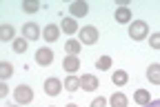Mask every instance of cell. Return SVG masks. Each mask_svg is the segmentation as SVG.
Wrapping results in <instances>:
<instances>
[{"mask_svg":"<svg viewBox=\"0 0 160 107\" xmlns=\"http://www.w3.org/2000/svg\"><path fill=\"white\" fill-rule=\"evenodd\" d=\"M129 36L133 40H142L149 36V25L145 23V20H133V23L129 25Z\"/></svg>","mask_w":160,"mask_h":107,"instance_id":"6da1fadb","label":"cell"},{"mask_svg":"<svg viewBox=\"0 0 160 107\" xmlns=\"http://www.w3.org/2000/svg\"><path fill=\"white\" fill-rule=\"evenodd\" d=\"M13 98H16V105H27L33 100V89L29 85H18L13 92Z\"/></svg>","mask_w":160,"mask_h":107,"instance_id":"7a4b0ae2","label":"cell"},{"mask_svg":"<svg viewBox=\"0 0 160 107\" xmlns=\"http://www.w3.org/2000/svg\"><path fill=\"white\" fill-rule=\"evenodd\" d=\"M69 13H71V18H85L89 13V5L85 0H76V3L69 5Z\"/></svg>","mask_w":160,"mask_h":107,"instance_id":"3957f363","label":"cell"},{"mask_svg":"<svg viewBox=\"0 0 160 107\" xmlns=\"http://www.w3.org/2000/svg\"><path fill=\"white\" fill-rule=\"evenodd\" d=\"M80 42L82 45H96L98 42V29L96 27H82L80 29Z\"/></svg>","mask_w":160,"mask_h":107,"instance_id":"277c9868","label":"cell"},{"mask_svg":"<svg viewBox=\"0 0 160 107\" xmlns=\"http://www.w3.org/2000/svg\"><path fill=\"white\" fill-rule=\"evenodd\" d=\"M40 36H42V31H40V27L36 23H25L22 25V38L27 40H38Z\"/></svg>","mask_w":160,"mask_h":107,"instance_id":"5b68a950","label":"cell"},{"mask_svg":"<svg viewBox=\"0 0 160 107\" xmlns=\"http://www.w3.org/2000/svg\"><path fill=\"white\" fill-rule=\"evenodd\" d=\"M36 62H38V65H42V67L51 65V62H53V51H51L49 47L38 49V51H36Z\"/></svg>","mask_w":160,"mask_h":107,"instance_id":"8992f818","label":"cell"},{"mask_svg":"<svg viewBox=\"0 0 160 107\" xmlns=\"http://www.w3.org/2000/svg\"><path fill=\"white\" fill-rule=\"evenodd\" d=\"M80 89H85V92H96V89H98V78L91 76V74L80 76Z\"/></svg>","mask_w":160,"mask_h":107,"instance_id":"52a82bcc","label":"cell"},{"mask_svg":"<svg viewBox=\"0 0 160 107\" xmlns=\"http://www.w3.org/2000/svg\"><path fill=\"white\" fill-rule=\"evenodd\" d=\"M60 89H62V83H60L58 78H47V80H45V92H47L49 96H58Z\"/></svg>","mask_w":160,"mask_h":107,"instance_id":"ba28073f","label":"cell"},{"mask_svg":"<svg viewBox=\"0 0 160 107\" xmlns=\"http://www.w3.org/2000/svg\"><path fill=\"white\" fill-rule=\"evenodd\" d=\"M60 29H62L67 36H73L78 29V23H76V18H62V23H60Z\"/></svg>","mask_w":160,"mask_h":107,"instance_id":"9c48e42d","label":"cell"},{"mask_svg":"<svg viewBox=\"0 0 160 107\" xmlns=\"http://www.w3.org/2000/svg\"><path fill=\"white\" fill-rule=\"evenodd\" d=\"M62 67H65V72H69V74L78 72V69H80V60H78V56H67V58L62 60Z\"/></svg>","mask_w":160,"mask_h":107,"instance_id":"30bf717a","label":"cell"},{"mask_svg":"<svg viewBox=\"0 0 160 107\" xmlns=\"http://www.w3.org/2000/svg\"><path fill=\"white\" fill-rule=\"evenodd\" d=\"M109 105H111V107H127V105H129V98H127L122 92H116V94H111Z\"/></svg>","mask_w":160,"mask_h":107,"instance_id":"8fae6325","label":"cell"},{"mask_svg":"<svg viewBox=\"0 0 160 107\" xmlns=\"http://www.w3.org/2000/svg\"><path fill=\"white\" fill-rule=\"evenodd\" d=\"M116 23H120V25L131 23V11H129V7H118V9H116Z\"/></svg>","mask_w":160,"mask_h":107,"instance_id":"7c38bea8","label":"cell"},{"mask_svg":"<svg viewBox=\"0 0 160 107\" xmlns=\"http://www.w3.org/2000/svg\"><path fill=\"white\" fill-rule=\"evenodd\" d=\"M58 34H60V29H58L56 25H47V27L42 29V38H45L47 42H56V40H58Z\"/></svg>","mask_w":160,"mask_h":107,"instance_id":"4fadbf2b","label":"cell"},{"mask_svg":"<svg viewBox=\"0 0 160 107\" xmlns=\"http://www.w3.org/2000/svg\"><path fill=\"white\" fill-rule=\"evenodd\" d=\"M147 78H149V83L160 85V65H158V62L149 65V69H147Z\"/></svg>","mask_w":160,"mask_h":107,"instance_id":"5bb4252c","label":"cell"},{"mask_svg":"<svg viewBox=\"0 0 160 107\" xmlns=\"http://www.w3.org/2000/svg\"><path fill=\"white\" fill-rule=\"evenodd\" d=\"M133 100H136L140 107H145V105H149V103H151V96H149V92H147V89H136Z\"/></svg>","mask_w":160,"mask_h":107,"instance_id":"9a60e30c","label":"cell"},{"mask_svg":"<svg viewBox=\"0 0 160 107\" xmlns=\"http://www.w3.org/2000/svg\"><path fill=\"white\" fill-rule=\"evenodd\" d=\"M111 80H113V85H118V87H122V85H127L129 76H127V72H125V69H118V72H113Z\"/></svg>","mask_w":160,"mask_h":107,"instance_id":"2e32d148","label":"cell"},{"mask_svg":"<svg viewBox=\"0 0 160 107\" xmlns=\"http://www.w3.org/2000/svg\"><path fill=\"white\" fill-rule=\"evenodd\" d=\"M80 45H82L80 40L69 38V40L65 42V49H67V54H69V56H76V54H80Z\"/></svg>","mask_w":160,"mask_h":107,"instance_id":"e0dca14e","label":"cell"},{"mask_svg":"<svg viewBox=\"0 0 160 107\" xmlns=\"http://www.w3.org/2000/svg\"><path fill=\"white\" fill-rule=\"evenodd\" d=\"M27 42H29L27 38L20 36V38H16V40L11 42V47H13V51H16V54H25V51H27Z\"/></svg>","mask_w":160,"mask_h":107,"instance_id":"ac0fdd59","label":"cell"},{"mask_svg":"<svg viewBox=\"0 0 160 107\" xmlns=\"http://www.w3.org/2000/svg\"><path fill=\"white\" fill-rule=\"evenodd\" d=\"M65 87H67L69 92H76V89H80V78H76L73 74H69V76H67V80H65Z\"/></svg>","mask_w":160,"mask_h":107,"instance_id":"d6986e66","label":"cell"},{"mask_svg":"<svg viewBox=\"0 0 160 107\" xmlns=\"http://www.w3.org/2000/svg\"><path fill=\"white\" fill-rule=\"evenodd\" d=\"M13 34H16V31H13L11 25H2V27H0V38H2V40H11V42H13V40H16Z\"/></svg>","mask_w":160,"mask_h":107,"instance_id":"ffe728a7","label":"cell"},{"mask_svg":"<svg viewBox=\"0 0 160 107\" xmlns=\"http://www.w3.org/2000/svg\"><path fill=\"white\" fill-rule=\"evenodd\" d=\"M40 9V3H36V0H25L22 3V11H27V13H36Z\"/></svg>","mask_w":160,"mask_h":107,"instance_id":"44dd1931","label":"cell"},{"mask_svg":"<svg viewBox=\"0 0 160 107\" xmlns=\"http://www.w3.org/2000/svg\"><path fill=\"white\" fill-rule=\"evenodd\" d=\"M11 74H13V65H11V62H7V60H5V62H0V76L7 80Z\"/></svg>","mask_w":160,"mask_h":107,"instance_id":"7402d4cb","label":"cell"},{"mask_svg":"<svg viewBox=\"0 0 160 107\" xmlns=\"http://www.w3.org/2000/svg\"><path fill=\"white\" fill-rule=\"evenodd\" d=\"M96 67H98V69H109V67H111V58H109V56H100V58L96 60Z\"/></svg>","mask_w":160,"mask_h":107,"instance_id":"603a6c76","label":"cell"},{"mask_svg":"<svg viewBox=\"0 0 160 107\" xmlns=\"http://www.w3.org/2000/svg\"><path fill=\"white\" fill-rule=\"evenodd\" d=\"M149 45H151L153 49H160V31H156V34L149 36Z\"/></svg>","mask_w":160,"mask_h":107,"instance_id":"cb8c5ba5","label":"cell"},{"mask_svg":"<svg viewBox=\"0 0 160 107\" xmlns=\"http://www.w3.org/2000/svg\"><path fill=\"white\" fill-rule=\"evenodd\" d=\"M105 105H107V98H102V96L96 98V100L91 103V107H105Z\"/></svg>","mask_w":160,"mask_h":107,"instance_id":"d4e9b609","label":"cell"},{"mask_svg":"<svg viewBox=\"0 0 160 107\" xmlns=\"http://www.w3.org/2000/svg\"><path fill=\"white\" fill-rule=\"evenodd\" d=\"M7 94H9V87H7V85H5V83H2V85H0V96H2V98H5Z\"/></svg>","mask_w":160,"mask_h":107,"instance_id":"484cf974","label":"cell"},{"mask_svg":"<svg viewBox=\"0 0 160 107\" xmlns=\"http://www.w3.org/2000/svg\"><path fill=\"white\" fill-rule=\"evenodd\" d=\"M145 107H160V98H158V100H151V103L145 105Z\"/></svg>","mask_w":160,"mask_h":107,"instance_id":"4316f807","label":"cell"},{"mask_svg":"<svg viewBox=\"0 0 160 107\" xmlns=\"http://www.w3.org/2000/svg\"><path fill=\"white\" fill-rule=\"evenodd\" d=\"M67 107H78V105H73V103H69V105H67Z\"/></svg>","mask_w":160,"mask_h":107,"instance_id":"83f0119b","label":"cell"},{"mask_svg":"<svg viewBox=\"0 0 160 107\" xmlns=\"http://www.w3.org/2000/svg\"><path fill=\"white\" fill-rule=\"evenodd\" d=\"M11 107H18V105H11Z\"/></svg>","mask_w":160,"mask_h":107,"instance_id":"f1b7e54d","label":"cell"}]
</instances>
